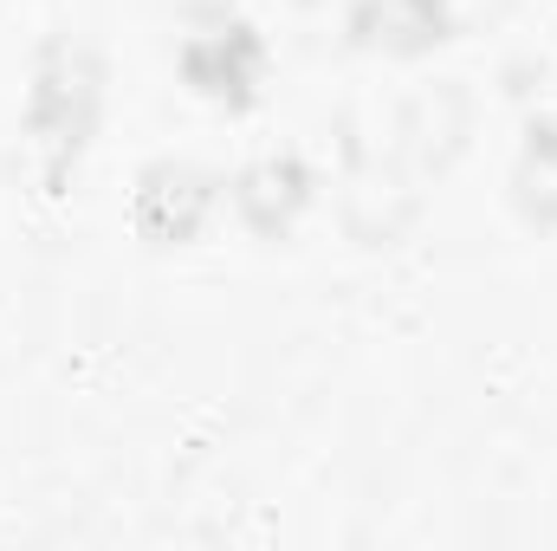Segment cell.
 <instances>
[{
  "instance_id": "2",
  "label": "cell",
  "mask_w": 557,
  "mask_h": 551,
  "mask_svg": "<svg viewBox=\"0 0 557 551\" xmlns=\"http://www.w3.org/2000/svg\"><path fill=\"white\" fill-rule=\"evenodd\" d=\"M182 78L188 91H201L208 105H253L267 85V39L240 20V13H214L208 26H195L182 39Z\"/></svg>"
},
{
  "instance_id": "3",
  "label": "cell",
  "mask_w": 557,
  "mask_h": 551,
  "mask_svg": "<svg viewBox=\"0 0 557 551\" xmlns=\"http://www.w3.org/2000/svg\"><path fill=\"white\" fill-rule=\"evenodd\" d=\"M221 208V182L188 162V156H162L137 175V195H131V221L149 247H188L201 241V228L214 221Z\"/></svg>"
},
{
  "instance_id": "6",
  "label": "cell",
  "mask_w": 557,
  "mask_h": 551,
  "mask_svg": "<svg viewBox=\"0 0 557 551\" xmlns=\"http://www.w3.org/2000/svg\"><path fill=\"white\" fill-rule=\"evenodd\" d=\"M512 188H519V208H525V221L557 228V124H552V118H539V124H532V137H525V156H519V175H512Z\"/></svg>"
},
{
  "instance_id": "5",
  "label": "cell",
  "mask_w": 557,
  "mask_h": 551,
  "mask_svg": "<svg viewBox=\"0 0 557 551\" xmlns=\"http://www.w3.org/2000/svg\"><path fill=\"white\" fill-rule=\"evenodd\" d=\"M357 39L389 46V52H428L454 26V0H363L357 7Z\"/></svg>"
},
{
  "instance_id": "1",
  "label": "cell",
  "mask_w": 557,
  "mask_h": 551,
  "mask_svg": "<svg viewBox=\"0 0 557 551\" xmlns=\"http://www.w3.org/2000/svg\"><path fill=\"white\" fill-rule=\"evenodd\" d=\"M98 111H104V65H98V52L85 39H72V33L46 39L39 65H33V91H26V131H33L39 169H46L52 188L85 156V143L98 131Z\"/></svg>"
},
{
  "instance_id": "4",
  "label": "cell",
  "mask_w": 557,
  "mask_h": 551,
  "mask_svg": "<svg viewBox=\"0 0 557 551\" xmlns=\"http://www.w3.org/2000/svg\"><path fill=\"white\" fill-rule=\"evenodd\" d=\"M305 201H311V169H305V156H292V149H267V156H253V162L234 175V215H240L260 241L292 234V221L305 215Z\"/></svg>"
}]
</instances>
